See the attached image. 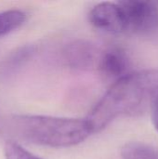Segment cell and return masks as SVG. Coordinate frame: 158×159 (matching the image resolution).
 I'll return each instance as SVG.
<instances>
[{
    "label": "cell",
    "mask_w": 158,
    "mask_h": 159,
    "mask_svg": "<svg viewBox=\"0 0 158 159\" xmlns=\"http://www.w3.org/2000/svg\"><path fill=\"white\" fill-rule=\"evenodd\" d=\"M101 51L92 42L77 39L70 42L63 50V59L68 66L77 70H90L97 67Z\"/></svg>",
    "instance_id": "obj_5"
},
{
    "label": "cell",
    "mask_w": 158,
    "mask_h": 159,
    "mask_svg": "<svg viewBox=\"0 0 158 159\" xmlns=\"http://www.w3.org/2000/svg\"><path fill=\"white\" fill-rule=\"evenodd\" d=\"M126 22V31L151 34L158 30V7L151 1L127 0L118 2Z\"/></svg>",
    "instance_id": "obj_3"
},
{
    "label": "cell",
    "mask_w": 158,
    "mask_h": 159,
    "mask_svg": "<svg viewBox=\"0 0 158 159\" xmlns=\"http://www.w3.org/2000/svg\"><path fill=\"white\" fill-rule=\"evenodd\" d=\"M6 159H43L27 151L20 144L13 141H7L4 146Z\"/></svg>",
    "instance_id": "obj_10"
},
{
    "label": "cell",
    "mask_w": 158,
    "mask_h": 159,
    "mask_svg": "<svg viewBox=\"0 0 158 159\" xmlns=\"http://www.w3.org/2000/svg\"><path fill=\"white\" fill-rule=\"evenodd\" d=\"M6 127L18 139L56 148L76 145L92 134L86 119L47 116L13 115Z\"/></svg>",
    "instance_id": "obj_2"
},
{
    "label": "cell",
    "mask_w": 158,
    "mask_h": 159,
    "mask_svg": "<svg viewBox=\"0 0 158 159\" xmlns=\"http://www.w3.org/2000/svg\"><path fill=\"white\" fill-rule=\"evenodd\" d=\"M149 106H150V110H151L153 125L155 126L156 129L158 131V89L151 97Z\"/></svg>",
    "instance_id": "obj_11"
},
{
    "label": "cell",
    "mask_w": 158,
    "mask_h": 159,
    "mask_svg": "<svg viewBox=\"0 0 158 159\" xmlns=\"http://www.w3.org/2000/svg\"><path fill=\"white\" fill-rule=\"evenodd\" d=\"M34 45H24L11 51L1 64L0 72L3 76L9 77L17 74L35 54Z\"/></svg>",
    "instance_id": "obj_7"
},
{
    "label": "cell",
    "mask_w": 158,
    "mask_h": 159,
    "mask_svg": "<svg viewBox=\"0 0 158 159\" xmlns=\"http://www.w3.org/2000/svg\"><path fill=\"white\" fill-rule=\"evenodd\" d=\"M158 89V69L129 73L116 80L87 117L91 133L100 132L122 116L139 114Z\"/></svg>",
    "instance_id": "obj_1"
},
{
    "label": "cell",
    "mask_w": 158,
    "mask_h": 159,
    "mask_svg": "<svg viewBox=\"0 0 158 159\" xmlns=\"http://www.w3.org/2000/svg\"><path fill=\"white\" fill-rule=\"evenodd\" d=\"M88 17L90 23L102 32L120 34L126 31L124 14L118 3H99L90 10Z\"/></svg>",
    "instance_id": "obj_4"
},
{
    "label": "cell",
    "mask_w": 158,
    "mask_h": 159,
    "mask_svg": "<svg viewBox=\"0 0 158 159\" xmlns=\"http://www.w3.org/2000/svg\"><path fill=\"white\" fill-rule=\"evenodd\" d=\"M27 15L20 9L0 11V37L20 28L26 20Z\"/></svg>",
    "instance_id": "obj_8"
},
{
    "label": "cell",
    "mask_w": 158,
    "mask_h": 159,
    "mask_svg": "<svg viewBox=\"0 0 158 159\" xmlns=\"http://www.w3.org/2000/svg\"><path fill=\"white\" fill-rule=\"evenodd\" d=\"M123 159H158V151L142 143H128L121 148Z\"/></svg>",
    "instance_id": "obj_9"
},
{
    "label": "cell",
    "mask_w": 158,
    "mask_h": 159,
    "mask_svg": "<svg viewBox=\"0 0 158 159\" xmlns=\"http://www.w3.org/2000/svg\"><path fill=\"white\" fill-rule=\"evenodd\" d=\"M130 61L126 51L119 47H111L101 51L97 69L106 79L115 81L129 74Z\"/></svg>",
    "instance_id": "obj_6"
}]
</instances>
